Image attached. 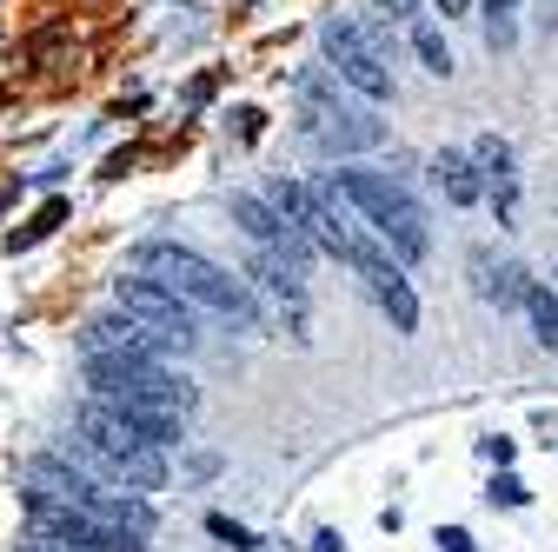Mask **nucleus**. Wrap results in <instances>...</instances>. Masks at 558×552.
I'll use <instances>...</instances> for the list:
<instances>
[{
	"label": "nucleus",
	"mask_w": 558,
	"mask_h": 552,
	"mask_svg": "<svg viewBox=\"0 0 558 552\" xmlns=\"http://www.w3.org/2000/svg\"><path fill=\"white\" fill-rule=\"evenodd\" d=\"M326 187L339 193V206L353 214L399 266H418L433 253V227H426V206L412 200V187L405 180H392V173H373V167H339V173H326Z\"/></svg>",
	"instance_id": "f257e3e1"
},
{
	"label": "nucleus",
	"mask_w": 558,
	"mask_h": 552,
	"mask_svg": "<svg viewBox=\"0 0 558 552\" xmlns=\"http://www.w3.org/2000/svg\"><path fill=\"white\" fill-rule=\"evenodd\" d=\"M133 266H140V280H154V287H167L180 307H193V313H220V320H233L240 333H259L266 320H259V307H253V293H246V280H233L227 266H214L206 253H193V247H180V240H147V247H133Z\"/></svg>",
	"instance_id": "f03ea898"
},
{
	"label": "nucleus",
	"mask_w": 558,
	"mask_h": 552,
	"mask_svg": "<svg viewBox=\"0 0 558 552\" xmlns=\"http://www.w3.org/2000/svg\"><path fill=\"white\" fill-rule=\"evenodd\" d=\"M66 459H74L81 472H94V479H120V487H133V493H160L167 487V453H154L120 412H107L94 399L81 406V420H74Z\"/></svg>",
	"instance_id": "7ed1b4c3"
},
{
	"label": "nucleus",
	"mask_w": 558,
	"mask_h": 552,
	"mask_svg": "<svg viewBox=\"0 0 558 552\" xmlns=\"http://www.w3.org/2000/svg\"><path fill=\"white\" fill-rule=\"evenodd\" d=\"M300 120H306V141L319 154H366L386 141V127L353 107V100H339V81L326 74V67H306L300 74Z\"/></svg>",
	"instance_id": "20e7f679"
},
{
	"label": "nucleus",
	"mask_w": 558,
	"mask_h": 552,
	"mask_svg": "<svg viewBox=\"0 0 558 552\" xmlns=\"http://www.w3.org/2000/svg\"><path fill=\"white\" fill-rule=\"evenodd\" d=\"M319 47H326V74H332L339 87H353L366 107H386V100H392V47H386L366 21L332 14V21L319 27Z\"/></svg>",
	"instance_id": "39448f33"
},
{
	"label": "nucleus",
	"mask_w": 558,
	"mask_h": 552,
	"mask_svg": "<svg viewBox=\"0 0 558 552\" xmlns=\"http://www.w3.org/2000/svg\"><path fill=\"white\" fill-rule=\"evenodd\" d=\"M113 313H126V320H133V326L160 347V353H193V347H199V313H193V307H180L167 287L140 280V273L113 280Z\"/></svg>",
	"instance_id": "423d86ee"
},
{
	"label": "nucleus",
	"mask_w": 558,
	"mask_h": 552,
	"mask_svg": "<svg viewBox=\"0 0 558 552\" xmlns=\"http://www.w3.org/2000/svg\"><path fill=\"white\" fill-rule=\"evenodd\" d=\"M81 353H87V360H140V367L167 360V353H160L126 313H100V320H87V326H81Z\"/></svg>",
	"instance_id": "0eeeda50"
},
{
	"label": "nucleus",
	"mask_w": 558,
	"mask_h": 552,
	"mask_svg": "<svg viewBox=\"0 0 558 552\" xmlns=\"http://www.w3.org/2000/svg\"><path fill=\"white\" fill-rule=\"evenodd\" d=\"M472 167H478L485 193L499 200V220H512V206H519V160H512V147L499 141V133H485V141L472 147Z\"/></svg>",
	"instance_id": "6e6552de"
},
{
	"label": "nucleus",
	"mask_w": 558,
	"mask_h": 552,
	"mask_svg": "<svg viewBox=\"0 0 558 552\" xmlns=\"http://www.w3.org/2000/svg\"><path fill=\"white\" fill-rule=\"evenodd\" d=\"M472 273H478V300H493L499 313L519 307L525 287H532V273H525L519 260H493V253H472Z\"/></svg>",
	"instance_id": "1a4fd4ad"
},
{
	"label": "nucleus",
	"mask_w": 558,
	"mask_h": 552,
	"mask_svg": "<svg viewBox=\"0 0 558 552\" xmlns=\"http://www.w3.org/2000/svg\"><path fill=\"white\" fill-rule=\"evenodd\" d=\"M433 180H439V193H446L452 206H478V200H485V180H478L472 154H459V147H446V154L433 160Z\"/></svg>",
	"instance_id": "9d476101"
},
{
	"label": "nucleus",
	"mask_w": 558,
	"mask_h": 552,
	"mask_svg": "<svg viewBox=\"0 0 558 552\" xmlns=\"http://www.w3.org/2000/svg\"><path fill=\"white\" fill-rule=\"evenodd\" d=\"M373 300L386 307L392 333H412V326H418V293H412V280H405V266L386 273V280H373Z\"/></svg>",
	"instance_id": "9b49d317"
},
{
	"label": "nucleus",
	"mask_w": 558,
	"mask_h": 552,
	"mask_svg": "<svg viewBox=\"0 0 558 552\" xmlns=\"http://www.w3.org/2000/svg\"><path fill=\"white\" fill-rule=\"evenodd\" d=\"M519 307H525V320H532V339H538V347H551V353H558V293H551L545 280H532Z\"/></svg>",
	"instance_id": "f8f14e48"
},
{
	"label": "nucleus",
	"mask_w": 558,
	"mask_h": 552,
	"mask_svg": "<svg viewBox=\"0 0 558 552\" xmlns=\"http://www.w3.org/2000/svg\"><path fill=\"white\" fill-rule=\"evenodd\" d=\"M412 53L426 60V74H439V81L452 74V47H446V34H439V27H412Z\"/></svg>",
	"instance_id": "ddd939ff"
},
{
	"label": "nucleus",
	"mask_w": 558,
	"mask_h": 552,
	"mask_svg": "<svg viewBox=\"0 0 558 552\" xmlns=\"http://www.w3.org/2000/svg\"><path fill=\"white\" fill-rule=\"evenodd\" d=\"M512 8L519 0H485V40L493 47H512Z\"/></svg>",
	"instance_id": "4468645a"
},
{
	"label": "nucleus",
	"mask_w": 558,
	"mask_h": 552,
	"mask_svg": "<svg viewBox=\"0 0 558 552\" xmlns=\"http://www.w3.org/2000/svg\"><path fill=\"white\" fill-rule=\"evenodd\" d=\"M60 214H66V200H53V206H47V214H34V220H27V227H21V233L8 240V247L21 253V247H34V240H47V233L60 227Z\"/></svg>",
	"instance_id": "2eb2a0df"
},
{
	"label": "nucleus",
	"mask_w": 558,
	"mask_h": 552,
	"mask_svg": "<svg viewBox=\"0 0 558 552\" xmlns=\"http://www.w3.org/2000/svg\"><path fill=\"white\" fill-rule=\"evenodd\" d=\"M206 532H214V539H227V545H233V552H253V545H259V539H253V532H246V526H233V519H227V513H206Z\"/></svg>",
	"instance_id": "dca6fc26"
},
{
	"label": "nucleus",
	"mask_w": 558,
	"mask_h": 552,
	"mask_svg": "<svg viewBox=\"0 0 558 552\" xmlns=\"http://www.w3.org/2000/svg\"><path fill=\"white\" fill-rule=\"evenodd\" d=\"M525 500H532V493H525L519 472H499V479H493V506H525Z\"/></svg>",
	"instance_id": "f3484780"
},
{
	"label": "nucleus",
	"mask_w": 558,
	"mask_h": 552,
	"mask_svg": "<svg viewBox=\"0 0 558 552\" xmlns=\"http://www.w3.org/2000/svg\"><path fill=\"white\" fill-rule=\"evenodd\" d=\"M439 545H446V552H472V532H465V526H439Z\"/></svg>",
	"instance_id": "a211bd4d"
},
{
	"label": "nucleus",
	"mask_w": 558,
	"mask_h": 552,
	"mask_svg": "<svg viewBox=\"0 0 558 552\" xmlns=\"http://www.w3.org/2000/svg\"><path fill=\"white\" fill-rule=\"evenodd\" d=\"M379 14H392V21H405V14H418V0H373Z\"/></svg>",
	"instance_id": "6ab92c4d"
},
{
	"label": "nucleus",
	"mask_w": 558,
	"mask_h": 552,
	"mask_svg": "<svg viewBox=\"0 0 558 552\" xmlns=\"http://www.w3.org/2000/svg\"><path fill=\"white\" fill-rule=\"evenodd\" d=\"M485 459H493V466H512V440H485Z\"/></svg>",
	"instance_id": "aec40b11"
},
{
	"label": "nucleus",
	"mask_w": 558,
	"mask_h": 552,
	"mask_svg": "<svg viewBox=\"0 0 558 552\" xmlns=\"http://www.w3.org/2000/svg\"><path fill=\"white\" fill-rule=\"evenodd\" d=\"M472 8V0H439V14H465Z\"/></svg>",
	"instance_id": "412c9836"
}]
</instances>
